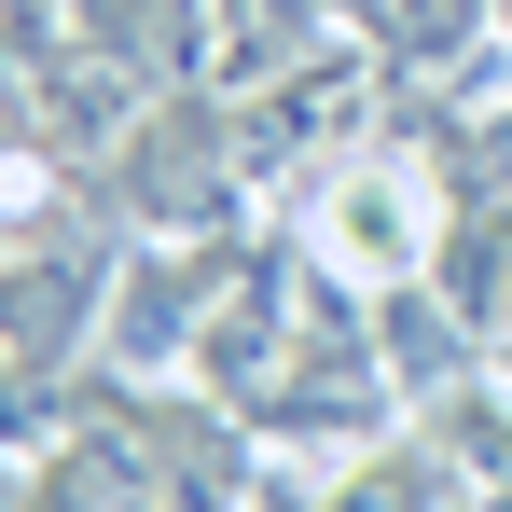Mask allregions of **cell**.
<instances>
[{
    "label": "cell",
    "instance_id": "obj_1",
    "mask_svg": "<svg viewBox=\"0 0 512 512\" xmlns=\"http://www.w3.org/2000/svg\"><path fill=\"white\" fill-rule=\"evenodd\" d=\"M305 250L346 291H416V263L443 250V194H429V153L402 139H346L333 167L305 180Z\"/></svg>",
    "mask_w": 512,
    "mask_h": 512
},
{
    "label": "cell",
    "instance_id": "obj_2",
    "mask_svg": "<svg viewBox=\"0 0 512 512\" xmlns=\"http://www.w3.org/2000/svg\"><path fill=\"white\" fill-rule=\"evenodd\" d=\"M305 42H319V0H222V70H291V56H305Z\"/></svg>",
    "mask_w": 512,
    "mask_h": 512
}]
</instances>
